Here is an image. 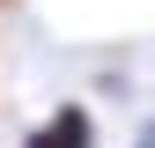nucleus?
<instances>
[{
  "label": "nucleus",
  "instance_id": "1",
  "mask_svg": "<svg viewBox=\"0 0 155 148\" xmlns=\"http://www.w3.org/2000/svg\"><path fill=\"white\" fill-rule=\"evenodd\" d=\"M22 148H96V111H89V104H59V111H45V119L30 126Z\"/></svg>",
  "mask_w": 155,
  "mask_h": 148
},
{
  "label": "nucleus",
  "instance_id": "2",
  "mask_svg": "<svg viewBox=\"0 0 155 148\" xmlns=\"http://www.w3.org/2000/svg\"><path fill=\"white\" fill-rule=\"evenodd\" d=\"M133 148H155V119H148V126H140V133H133Z\"/></svg>",
  "mask_w": 155,
  "mask_h": 148
},
{
  "label": "nucleus",
  "instance_id": "3",
  "mask_svg": "<svg viewBox=\"0 0 155 148\" xmlns=\"http://www.w3.org/2000/svg\"><path fill=\"white\" fill-rule=\"evenodd\" d=\"M0 8H22V0H0Z\"/></svg>",
  "mask_w": 155,
  "mask_h": 148
}]
</instances>
